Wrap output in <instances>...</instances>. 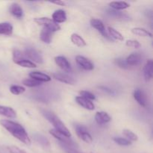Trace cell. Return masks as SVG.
<instances>
[{
  "label": "cell",
  "instance_id": "52a82bcc",
  "mask_svg": "<svg viewBox=\"0 0 153 153\" xmlns=\"http://www.w3.org/2000/svg\"><path fill=\"white\" fill-rule=\"evenodd\" d=\"M91 26L94 27V28H96L99 32H100V34H101L103 37H105L106 39H108V40L113 41V40L111 38L110 36H109L108 34V31L105 30L104 24H103V22H102L100 19L93 18V19H91Z\"/></svg>",
  "mask_w": 153,
  "mask_h": 153
},
{
  "label": "cell",
  "instance_id": "f1b7e54d",
  "mask_svg": "<svg viewBox=\"0 0 153 153\" xmlns=\"http://www.w3.org/2000/svg\"><path fill=\"white\" fill-rule=\"evenodd\" d=\"M22 84L25 86L28 87V88H35V87L40 86L42 85L41 82H39L37 81L34 80L33 79H27L22 81Z\"/></svg>",
  "mask_w": 153,
  "mask_h": 153
},
{
  "label": "cell",
  "instance_id": "9a60e30c",
  "mask_svg": "<svg viewBox=\"0 0 153 153\" xmlns=\"http://www.w3.org/2000/svg\"><path fill=\"white\" fill-rule=\"evenodd\" d=\"M95 120L96 122L99 125H104V124L108 123L111 120V117L105 111H100L97 112L95 114Z\"/></svg>",
  "mask_w": 153,
  "mask_h": 153
},
{
  "label": "cell",
  "instance_id": "2e32d148",
  "mask_svg": "<svg viewBox=\"0 0 153 153\" xmlns=\"http://www.w3.org/2000/svg\"><path fill=\"white\" fill-rule=\"evenodd\" d=\"M52 20L55 23H61L67 20V13L64 10H57L52 13Z\"/></svg>",
  "mask_w": 153,
  "mask_h": 153
},
{
  "label": "cell",
  "instance_id": "8fae6325",
  "mask_svg": "<svg viewBox=\"0 0 153 153\" xmlns=\"http://www.w3.org/2000/svg\"><path fill=\"white\" fill-rule=\"evenodd\" d=\"M127 64L129 66H137L142 62V55L140 52H133L126 59Z\"/></svg>",
  "mask_w": 153,
  "mask_h": 153
},
{
  "label": "cell",
  "instance_id": "7c38bea8",
  "mask_svg": "<svg viewBox=\"0 0 153 153\" xmlns=\"http://www.w3.org/2000/svg\"><path fill=\"white\" fill-rule=\"evenodd\" d=\"M29 76L31 79L37 81L39 82H50L52 78L45 73H41L39 71H34L29 73Z\"/></svg>",
  "mask_w": 153,
  "mask_h": 153
},
{
  "label": "cell",
  "instance_id": "f35d334b",
  "mask_svg": "<svg viewBox=\"0 0 153 153\" xmlns=\"http://www.w3.org/2000/svg\"><path fill=\"white\" fill-rule=\"evenodd\" d=\"M100 88H101V89L103 91H105V92H107L108 94H112V95H114V92L112 90H111V89H109V88H106V87H100Z\"/></svg>",
  "mask_w": 153,
  "mask_h": 153
},
{
  "label": "cell",
  "instance_id": "6da1fadb",
  "mask_svg": "<svg viewBox=\"0 0 153 153\" xmlns=\"http://www.w3.org/2000/svg\"><path fill=\"white\" fill-rule=\"evenodd\" d=\"M0 124L13 137L18 139L19 141L22 142L24 144H31V139L28 136L25 128L20 124L11 120H2L0 121Z\"/></svg>",
  "mask_w": 153,
  "mask_h": 153
},
{
  "label": "cell",
  "instance_id": "ab89813d",
  "mask_svg": "<svg viewBox=\"0 0 153 153\" xmlns=\"http://www.w3.org/2000/svg\"><path fill=\"white\" fill-rule=\"evenodd\" d=\"M52 4H58V5H61V6H64V1H52Z\"/></svg>",
  "mask_w": 153,
  "mask_h": 153
},
{
  "label": "cell",
  "instance_id": "d590c367",
  "mask_svg": "<svg viewBox=\"0 0 153 153\" xmlns=\"http://www.w3.org/2000/svg\"><path fill=\"white\" fill-rule=\"evenodd\" d=\"M59 146H61V149H62L66 153H84V152H79L77 149H74V148L70 147V146H66V145L62 144V143H59Z\"/></svg>",
  "mask_w": 153,
  "mask_h": 153
},
{
  "label": "cell",
  "instance_id": "d4e9b609",
  "mask_svg": "<svg viewBox=\"0 0 153 153\" xmlns=\"http://www.w3.org/2000/svg\"><path fill=\"white\" fill-rule=\"evenodd\" d=\"M109 5L113 8V10H118V11L130 7V4L126 1H111L109 3Z\"/></svg>",
  "mask_w": 153,
  "mask_h": 153
},
{
  "label": "cell",
  "instance_id": "8992f818",
  "mask_svg": "<svg viewBox=\"0 0 153 153\" xmlns=\"http://www.w3.org/2000/svg\"><path fill=\"white\" fill-rule=\"evenodd\" d=\"M24 55H25L26 59L29 60L31 62H35L37 64L43 63V58H42L41 55L33 48H27L24 52Z\"/></svg>",
  "mask_w": 153,
  "mask_h": 153
},
{
  "label": "cell",
  "instance_id": "3957f363",
  "mask_svg": "<svg viewBox=\"0 0 153 153\" xmlns=\"http://www.w3.org/2000/svg\"><path fill=\"white\" fill-rule=\"evenodd\" d=\"M49 133H50L55 138H56L57 140L59 141V143H62V144L64 145H66V146H70V147L74 148V149H78V148H79V146L76 144V143H75L70 137H66L65 135H64V134H61V133L58 132V131H56V130L54 129V128L49 130Z\"/></svg>",
  "mask_w": 153,
  "mask_h": 153
},
{
  "label": "cell",
  "instance_id": "ba28073f",
  "mask_svg": "<svg viewBox=\"0 0 153 153\" xmlns=\"http://www.w3.org/2000/svg\"><path fill=\"white\" fill-rule=\"evenodd\" d=\"M52 76H53V78L55 80L62 82V83L67 84V85H75V83H76V80H75L73 77L68 76V75L66 74V73H53Z\"/></svg>",
  "mask_w": 153,
  "mask_h": 153
},
{
  "label": "cell",
  "instance_id": "ac0fdd59",
  "mask_svg": "<svg viewBox=\"0 0 153 153\" xmlns=\"http://www.w3.org/2000/svg\"><path fill=\"white\" fill-rule=\"evenodd\" d=\"M10 13L17 19H21L23 16V10L21 6L17 3H13L9 7Z\"/></svg>",
  "mask_w": 153,
  "mask_h": 153
},
{
  "label": "cell",
  "instance_id": "4fadbf2b",
  "mask_svg": "<svg viewBox=\"0 0 153 153\" xmlns=\"http://www.w3.org/2000/svg\"><path fill=\"white\" fill-rule=\"evenodd\" d=\"M54 33L53 30L49 27H43L40 34V40L46 43H50L52 41V36Z\"/></svg>",
  "mask_w": 153,
  "mask_h": 153
},
{
  "label": "cell",
  "instance_id": "4dcf8cb0",
  "mask_svg": "<svg viewBox=\"0 0 153 153\" xmlns=\"http://www.w3.org/2000/svg\"><path fill=\"white\" fill-rule=\"evenodd\" d=\"M123 134L127 137L128 140L130 141H137V139H138V137L136 134H134L133 131H131V130L129 129H124L123 131Z\"/></svg>",
  "mask_w": 153,
  "mask_h": 153
},
{
  "label": "cell",
  "instance_id": "484cf974",
  "mask_svg": "<svg viewBox=\"0 0 153 153\" xmlns=\"http://www.w3.org/2000/svg\"><path fill=\"white\" fill-rule=\"evenodd\" d=\"M70 39H71V41L73 42V44L79 46V47H84V46H86L85 40L79 34L73 33L71 35V37H70Z\"/></svg>",
  "mask_w": 153,
  "mask_h": 153
},
{
  "label": "cell",
  "instance_id": "f546056e",
  "mask_svg": "<svg viewBox=\"0 0 153 153\" xmlns=\"http://www.w3.org/2000/svg\"><path fill=\"white\" fill-rule=\"evenodd\" d=\"M22 59H26L24 53H22L20 50L18 49H14L13 51V61L16 64L18 61H21Z\"/></svg>",
  "mask_w": 153,
  "mask_h": 153
},
{
  "label": "cell",
  "instance_id": "8d00e7d4",
  "mask_svg": "<svg viewBox=\"0 0 153 153\" xmlns=\"http://www.w3.org/2000/svg\"><path fill=\"white\" fill-rule=\"evenodd\" d=\"M126 46H128V47H131V48H134V49H138L141 46L140 43H139L137 40H128L126 41Z\"/></svg>",
  "mask_w": 153,
  "mask_h": 153
},
{
  "label": "cell",
  "instance_id": "d6a6232c",
  "mask_svg": "<svg viewBox=\"0 0 153 153\" xmlns=\"http://www.w3.org/2000/svg\"><path fill=\"white\" fill-rule=\"evenodd\" d=\"M114 141L116 143H117L118 145H120V146H129V145L131 144L130 140H128L126 138H123V137H114Z\"/></svg>",
  "mask_w": 153,
  "mask_h": 153
},
{
  "label": "cell",
  "instance_id": "83f0119b",
  "mask_svg": "<svg viewBox=\"0 0 153 153\" xmlns=\"http://www.w3.org/2000/svg\"><path fill=\"white\" fill-rule=\"evenodd\" d=\"M16 64L20 66V67H25V68H35V67H37V66H36V64L34 63L31 62V61H29L28 59L21 60V61L16 62Z\"/></svg>",
  "mask_w": 153,
  "mask_h": 153
},
{
  "label": "cell",
  "instance_id": "5b68a950",
  "mask_svg": "<svg viewBox=\"0 0 153 153\" xmlns=\"http://www.w3.org/2000/svg\"><path fill=\"white\" fill-rule=\"evenodd\" d=\"M34 22L40 25H43V27H49L53 30L54 32L57 31H59L61 29V27L58 24L55 23L52 19H49L48 17H39L35 18L34 19Z\"/></svg>",
  "mask_w": 153,
  "mask_h": 153
},
{
  "label": "cell",
  "instance_id": "30bf717a",
  "mask_svg": "<svg viewBox=\"0 0 153 153\" xmlns=\"http://www.w3.org/2000/svg\"><path fill=\"white\" fill-rule=\"evenodd\" d=\"M76 61L82 68L85 70H94V65L89 59L82 55H77L76 57Z\"/></svg>",
  "mask_w": 153,
  "mask_h": 153
},
{
  "label": "cell",
  "instance_id": "7a4b0ae2",
  "mask_svg": "<svg viewBox=\"0 0 153 153\" xmlns=\"http://www.w3.org/2000/svg\"><path fill=\"white\" fill-rule=\"evenodd\" d=\"M41 113L44 116V117L50 123H52L53 125L54 128H55L54 129H55L58 132L63 134L66 137H71V133H70V130L66 127L64 123L60 120V118L54 112L49 110H42Z\"/></svg>",
  "mask_w": 153,
  "mask_h": 153
},
{
  "label": "cell",
  "instance_id": "9c48e42d",
  "mask_svg": "<svg viewBox=\"0 0 153 153\" xmlns=\"http://www.w3.org/2000/svg\"><path fill=\"white\" fill-rule=\"evenodd\" d=\"M55 61L57 65L67 73H71L72 67L68 60L64 56H57L55 58Z\"/></svg>",
  "mask_w": 153,
  "mask_h": 153
},
{
  "label": "cell",
  "instance_id": "74e56055",
  "mask_svg": "<svg viewBox=\"0 0 153 153\" xmlns=\"http://www.w3.org/2000/svg\"><path fill=\"white\" fill-rule=\"evenodd\" d=\"M7 150L10 152V153H26L25 150L23 149H21L20 148H19L18 146H7Z\"/></svg>",
  "mask_w": 153,
  "mask_h": 153
},
{
  "label": "cell",
  "instance_id": "44dd1931",
  "mask_svg": "<svg viewBox=\"0 0 153 153\" xmlns=\"http://www.w3.org/2000/svg\"><path fill=\"white\" fill-rule=\"evenodd\" d=\"M107 13L108 14L110 15L112 17H114L118 19H121V20H128L130 19L129 16L126 14V13L118 11V10H113V9H108L107 10Z\"/></svg>",
  "mask_w": 153,
  "mask_h": 153
},
{
  "label": "cell",
  "instance_id": "cb8c5ba5",
  "mask_svg": "<svg viewBox=\"0 0 153 153\" xmlns=\"http://www.w3.org/2000/svg\"><path fill=\"white\" fill-rule=\"evenodd\" d=\"M108 35L110 36V37L113 40L123 41L124 40V37L122 35V34L120 33L118 31H117L114 28H112V27H108Z\"/></svg>",
  "mask_w": 153,
  "mask_h": 153
},
{
  "label": "cell",
  "instance_id": "ffe728a7",
  "mask_svg": "<svg viewBox=\"0 0 153 153\" xmlns=\"http://www.w3.org/2000/svg\"><path fill=\"white\" fill-rule=\"evenodd\" d=\"M0 115H2L7 118L13 119L16 117V113L12 108L0 105Z\"/></svg>",
  "mask_w": 153,
  "mask_h": 153
},
{
  "label": "cell",
  "instance_id": "4316f807",
  "mask_svg": "<svg viewBox=\"0 0 153 153\" xmlns=\"http://www.w3.org/2000/svg\"><path fill=\"white\" fill-rule=\"evenodd\" d=\"M131 32L139 37H152V34L149 31L143 28H134L131 29Z\"/></svg>",
  "mask_w": 153,
  "mask_h": 153
},
{
  "label": "cell",
  "instance_id": "277c9868",
  "mask_svg": "<svg viewBox=\"0 0 153 153\" xmlns=\"http://www.w3.org/2000/svg\"><path fill=\"white\" fill-rule=\"evenodd\" d=\"M75 130L80 139L87 143H91L93 141V137L91 134L88 131L86 126L80 124H76L75 125Z\"/></svg>",
  "mask_w": 153,
  "mask_h": 153
},
{
  "label": "cell",
  "instance_id": "7402d4cb",
  "mask_svg": "<svg viewBox=\"0 0 153 153\" xmlns=\"http://www.w3.org/2000/svg\"><path fill=\"white\" fill-rule=\"evenodd\" d=\"M33 137L36 142H37L39 144L41 145L45 149H49L50 147V144H49V141L48 140V139L42 134H34L33 135Z\"/></svg>",
  "mask_w": 153,
  "mask_h": 153
},
{
  "label": "cell",
  "instance_id": "d6986e66",
  "mask_svg": "<svg viewBox=\"0 0 153 153\" xmlns=\"http://www.w3.org/2000/svg\"><path fill=\"white\" fill-rule=\"evenodd\" d=\"M133 97H134V100L137 101V102L140 105L143 106V107H146V97H145L144 93H143L141 90L136 89L135 91H134Z\"/></svg>",
  "mask_w": 153,
  "mask_h": 153
},
{
  "label": "cell",
  "instance_id": "836d02e7",
  "mask_svg": "<svg viewBox=\"0 0 153 153\" xmlns=\"http://www.w3.org/2000/svg\"><path fill=\"white\" fill-rule=\"evenodd\" d=\"M80 97H84V98L87 99V100H90V101H93V100H96V97L94 94L91 93L90 91H81L79 92Z\"/></svg>",
  "mask_w": 153,
  "mask_h": 153
},
{
  "label": "cell",
  "instance_id": "e575fe53",
  "mask_svg": "<svg viewBox=\"0 0 153 153\" xmlns=\"http://www.w3.org/2000/svg\"><path fill=\"white\" fill-rule=\"evenodd\" d=\"M114 63L117 67H119L121 69H128V65L127 64L126 61L125 59L122 58H117V59L114 60Z\"/></svg>",
  "mask_w": 153,
  "mask_h": 153
},
{
  "label": "cell",
  "instance_id": "603a6c76",
  "mask_svg": "<svg viewBox=\"0 0 153 153\" xmlns=\"http://www.w3.org/2000/svg\"><path fill=\"white\" fill-rule=\"evenodd\" d=\"M13 33V26L9 22L0 23V34L10 36Z\"/></svg>",
  "mask_w": 153,
  "mask_h": 153
},
{
  "label": "cell",
  "instance_id": "5bb4252c",
  "mask_svg": "<svg viewBox=\"0 0 153 153\" xmlns=\"http://www.w3.org/2000/svg\"><path fill=\"white\" fill-rule=\"evenodd\" d=\"M76 101L79 105H81L84 108L87 109V110L93 111L95 109V105H94L92 101H90V100H87V99L84 98V97H80V96L76 97Z\"/></svg>",
  "mask_w": 153,
  "mask_h": 153
},
{
  "label": "cell",
  "instance_id": "1f68e13d",
  "mask_svg": "<svg viewBox=\"0 0 153 153\" xmlns=\"http://www.w3.org/2000/svg\"><path fill=\"white\" fill-rule=\"evenodd\" d=\"M10 91L13 95H19L25 92V88L19 85H12L10 87Z\"/></svg>",
  "mask_w": 153,
  "mask_h": 153
},
{
  "label": "cell",
  "instance_id": "e0dca14e",
  "mask_svg": "<svg viewBox=\"0 0 153 153\" xmlns=\"http://www.w3.org/2000/svg\"><path fill=\"white\" fill-rule=\"evenodd\" d=\"M152 67L153 62L152 59H149L146 61V64L143 68V76L146 82L151 80L152 78Z\"/></svg>",
  "mask_w": 153,
  "mask_h": 153
}]
</instances>
